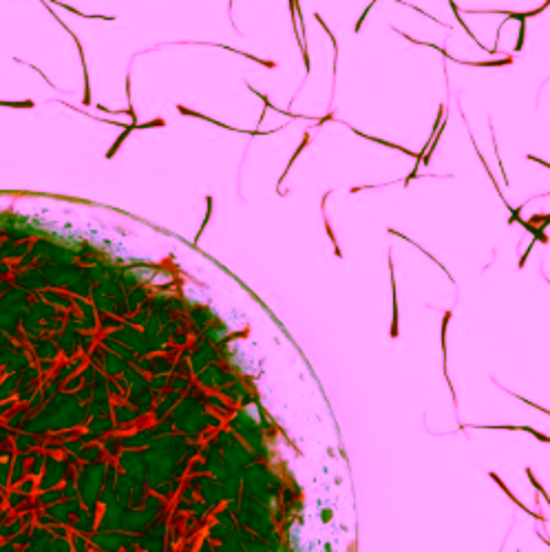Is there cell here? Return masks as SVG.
<instances>
[{
	"mask_svg": "<svg viewBox=\"0 0 550 552\" xmlns=\"http://www.w3.org/2000/svg\"><path fill=\"white\" fill-rule=\"evenodd\" d=\"M307 144H310V133H305V137H303V142H301V146H299V148H296V153L292 155V159H289V163H287V168H285V171H283V175H281V181H283V179H285V175H287V171H289V168H292V166H294V161H296V157H299L301 153H303V148L307 146Z\"/></svg>",
	"mask_w": 550,
	"mask_h": 552,
	"instance_id": "6da1fadb",
	"label": "cell"
},
{
	"mask_svg": "<svg viewBox=\"0 0 550 552\" xmlns=\"http://www.w3.org/2000/svg\"><path fill=\"white\" fill-rule=\"evenodd\" d=\"M513 58L506 56L501 60H488V62H462V64H469V66H504V64H511Z\"/></svg>",
	"mask_w": 550,
	"mask_h": 552,
	"instance_id": "3957f363",
	"label": "cell"
},
{
	"mask_svg": "<svg viewBox=\"0 0 550 552\" xmlns=\"http://www.w3.org/2000/svg\"><path fill=\"white\" fill-rule=\"evenodd\" d=\"M325 230H327V234H329V239H331V243H334V252H336V257H343V252H341V247H338V243H336V236H334V230H331V226H329V221L325 219Z\"/></svg>",
	"mask_w": 550,
	"mask_h": 552,
	"instance_id": "5b68a950",
	"label": "cell"
},
{
	"mask_svg": "<svg viewBox=\"0 0 550 552\" xmlns=\"http://www.w3.org/2000/svg\"><path fill=\"white\" fill-rule=\"evenodd\" d=\"M210 215H213V199H208V212H205V219H203V223H201V230H199V234L195 236V241L201 239L203 230H205V226H208V221H210Z\"/></svg>",
	"mask_w": 550,
	"mask_h": 552,
	"instance_id": "277c9868",
	"label": "cell"
},
{
	"mask_svg": "<svg viewBox=\"0 0 550 552\" xmlns=\"http://www.w3.org/2000/svg\"><path fill=\"white\" fill-rule=\"evenodd\" d=\"M133 129H137V124H131V126H124V133H122V135H119V137L115 139V144H113V146H111V150H108V153H106V157H113V155H115V153H117V148H119V146H122V142H124V139H126V135H129V133H131Z\"/></svg>",
	"mask_w": 550,
	"mask_h": 552,
	"instance_id": "7a4b0ae2",
	"label": "cell"
}]
</instances>
